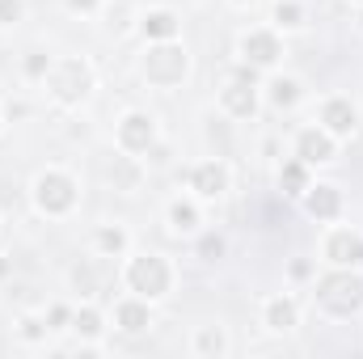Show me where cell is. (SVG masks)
<instances>
[{
  "label": "cell",
  "instance_id": "obj_1",
  "mask_svg": "<svg viewBox=\"0 0 363 359\" xmlns=\"http://www.w3.org/2000/svg\"><path fill=\"white\" fill-rule=\"evenodd\" d=\"M313 296H317V304H321L325 313L351 317V313L363 309V275L351 270V267H334L330 275H321V279L313 283Z\"/></svg>",
  "mask_w": 363,
  "mask_h": 359
},
{
  "label": "cell",
  "instance_id": "obj_2",
  "mask_svg": "<svg viewBox=\"0 0 363 359\" xmlns=\"http://www.w3.org/2000/svg\"><path fill=\"white\" fill-rule=\"evenodd\" d=\"M186 72H190V60H186V51H182L174 38L148 47V55H144V81H148V85L174 89V85L186 81Z\"/></svg>",
  "mask_w": 363,
  "mask_h": 359
},
{
  "label": "cell",
  "instance_id": "obj_3",
  "mask_svg": "<svg viewBox=\"0 0 363 359\" xmlns=\"http://www.w3.org/2000/svg\"><path fill=\"white\" fill-rule=\"evenodd\" d=\"M169 283H174V270H169V263H165L161 254H140V258L127 263V287H131L135 296H144V300L165 296Z\"/></svg>",
  "mask_w": 363,
  "mask_h": 359
},
{
  "label": "cell",
  "instance_id": "obj_4",
  "mask_svg": "<svg viewBox=\"0 0 363 359\" xmlns=\"http://www.w3.org/2000/svg\"><path fill=\"white\" fill-rule=\"evenodd\" d=\"M47 85H51V93H55L64 106H77V101H85V93L93 89V72H89L85 60H60V64H51Z\"/></svg>",
  "mask_w": 363,
  "mask_h": 359
},
{
  "label": "cell",
  "instance_id": "obj_5",
  "mask_svg": "<svg viewBox=\"0 0 363 359\" xmlns=\"http://www.w3.org/2000/svg\"><path fill=\"white\" fill-rule=\"evenodd\" d=\"M34 203H38L47 216H64V211H72V203H77V182L68 178L64 170H47V174L34 178Z\"/></svg>",
  "mask_w": 363,
  "mask_h": 359
},
{
  "label": "cell",
  "instance_id": "obj_6",
  "mask_svg": "<svg viewBox=\"0 0 363 359\" xmlns=\"http://www.w3.org/2000/svg\"><path fill=\"white\" fill-rule=\"evenodd\" d=\"M279 55H283V43H279L274 30H250V34H241V60L245 64L271 68V64H279Z\"/></svg>",
  "mask_w": 363,
  "mask_h": 359
},
{
  "label": "cell",
  "instance_id": "obj_7",
  "mask_svg": "<svg viewBox=\"0 0 363 359\" xmlns=\"http://www.w3.org/2000/svg\"><path fill=\"white\" fill-rule=\"evenodd\" d=\"M152 140H157V123H152V114L131 110V114L118 123V144H123V153H148Z\"/></svg>",
  "mask_w": 363,
  "mask_h": 359
},
{
  "label": "cell",
  "instance_id": "obj_8",
  "mask_svg": "<svg viewBox=\"0 0 363 359\" xmlns=\"http://www.w3.org/2000/svg\"><path fill=\"white\" fill-rule=\"evenodd\" d=\"M296 157H300L304 165H325V161H334V136H330L325 127H304V131L296 136Z\"/></svg>",
  "mask_w": 363,
  "mask_h": 359
},
{
  "label": "cell",
  "instance_id": "obj_9",
  "mask_svg": "<svg viewBox=\"0 0 363 359\" xmlns=\"http://www.w3.org/2000/svg\"><path fill=\"white\" fill-rule=\"evenodd\" d=\"M321 127L338 140V136H351L355 127H359V110H355V101L351 97H330L325 106H321Z\"/></svg>",
  "mask_w": 363,
  "mask_h": 359
},
{
  "label": "cell",
  "instance_id": "obj_10",
  "mask_svg": "<svg viewBox=\"0 0 363 359\" xmlns=\"http://www.w3.org/2000/svg\"><path fill=\"white\" fill-rule=\"evenodd\" d=\"M304 211L313 216V220H338V211H342V190L338 186H330V182H308V190H304Z\"/></svg>",
  "mask_w": 363,
  "mask_h": 359
},
{
  "label": "cell",
  "instance_id": "obj_11",
  "mask_svg": "<svg viewBox=\"0 0 363 359\" xmlns=\"http://www.w3.org/2000/svg\"><path fill=\"white\" fill-rule=\"evenodd\" d=\"M325 258L334 267H355V263H363V237L351 233V228H334L325 237Z\"/></svg>",
  "mask_w": 363,
  "mask_h": 359
},
{
  "label": "cell",
  "instance_id": "obj_12",
  "mask_svg": "<svg viewBox=\"0 0 363 359\" xmlns=\"http://www.w3.org/2000/svg\"><path fill=\"white\" fill-rule=\"evenodd\" d=\"M220 101H224V110L233 114V118H250L254 110H258V93H254V81H245V77H233L224 93H220Z\"/></svg>",
  "mask_w": 363,
  "mask_h": 359
},
{
  "label": "cell",
  "instance_id": "obj_13",
  "mask_svg": "<svg viewBox=\"0 0 363 359\" xmlns=\"http://www.w3.org/2000/svg\"><path fill=\"white\" fill-rule=\"evenodd\" d=\"M190 186H194L203 199H220V194L228 190V170H224L220 161H203V165L190 170Z\"/></svg>",
  "mask_w": 363,
  "mask_h": 359
},
{
  "label": "cell",
  "instance_id": "obj_14",
  "mask_svg": "<svg viewBox=\"0 0 363 359\" xmlns=\"http://www.w3.org/2000/svg\"><path fill=\"white\" fill-rule=\"evenodd\" d=\"M114 321H118V330H123V334H144V330L152 326L148 300H144V296H135V300H118V309H114Z\"/></svg>",
  "mask_w": 363,
  "mask_h": 359
},
{
  "label": "cell",
  "instance_id": "obj_15",
  "mask_svg": "<svg viewBox=\"0 0 363 359\" xmlns=\"http://www.w3.org/2000/svg\"><path fill=\"white\" fill-rule=\"evenodd\" d=\"M267 326L279 330V334L296 330V326H300V304H296L291 296H274V300H267Z\"/></svg>",
  "mask_w": 363,
  "mask_h": 359
},
{
  "label": "cell",
  "instance_id": "obj_16",
  "mask_svg": "<svg viewBox=\"0 0 363 359\" xmlns=\"http://www.w3.org/2000/svg\"><path fill=\"white\" fill-rule=\"evenodd\" d=\"M140 30H144V38L165 43V38H178V17H174L169 9H152V13H144Z\"/></svg>",
  "mask_w": 363,
  "mask_h": 359
},
{
  "label": "cell",
  "instance_id": "obj_17",
  "mask_svg": "<svg viewBox=\"0 0 363 359\" xmlns=\"http://www.w3.org/2000/svg\"><path fill=\"white\" fill-rule=\"evenodd\" d=\"M279 186H283V194H304L308 190V165L296 157V161H287L283 170H279Z\"/></svg>",
  "mask_w": 363,
  "mask_h": 359
},
{
  "label": "cell",
  "instance_id": "obj_18",
  "mask_svg": "<svg viewBox=\"0 0 363 359\" xmlns=\"http://www.w3.org/2000/svg\"><path fill=\"white\" fill-rule=\"evenodd\" d=\"M300 97H304L300 81H291V77H279V81H271V106H274V110H291Z\"/></svg>",
  "mask_w": 363,
  "mask_h": 359
},
{
  "label": "cell",
  "instance_id": "obj_19",
  "mask_svg": "<svg viewBox=\"0 0 363 359\" xmlns=\"http://www.w3.org/2000/svg\"><path fill=\"white\" fill-rule=\"evenodd\" d=\"M169 224H174L178 233H194V228H199V207H194L190 199H174V203H169Z\"/></svg>",
  "mask_w": 363,
  "mask_h": 359
},
{
  "label": "cell",
  "instance_id": "obj_20",
  "mask_svg": "<svg viewBox=\"0 0 363 359\" xmlns=\"http://www.w3.org/2000/svg\"><path fill=\"white\" fill-rule=\"evenodd\" d=\"M97 250H101V254H123V250H127V233H123L118 224H101V228H97Z\"/></svg>",
  "mask_w": 363,
  "mask_h": 359
},
{
  "label": "cell",
  "instance_id": "obj_21",
  "mask_svg": "<svg viewBox=\"0 0 363 359\" xmlns=\"http://www.w3.org/2000/svg\"><path fill=\"white\" fill-rule=\"evenodd\" d=\"M72 330H77L81 338H97V334H101V313L89 309V304L77 309V313H72Z\"/></svg>",
  "mask_w": 363,
  "mask_h": 359
},
{
  "label": "cell",
  "instance_id": "obj_22",
  "mask_svg": "<svg viewBox=\"0 0 363 359\" xmlns=\"http://www.w3.org/2000/svg\"><path fill=\"white\" fill-rule=\"evenodd\" d=\"M274 21H279L283 30L304 26V4H300V0H279V4H274Z\"/></svg>",
  "mask_w": 363,
  "mask_h": 359
},
{
  "label": "cell",
  "instance_id": "obj_23",
  "mask_svg": "<svg viewBox=\"0 0 363 359\" xmlns=\"http://www.w3.org/2000/svg\"><path fill=\"white\" fill-rule=\"evenodd\" d=\"M194 351H199V355H224V334H220L216 326H203L199 338H194Z\"/></svg>",
  "mask_w": 363,
  "mask_h": 359
},
{
  "label": "cell",
  "instance_id": "obj_24",
  "mask_svg": "<svg viewBox=\"0 0 363 359\" xmlns=\"http://www.w3.org/2000/svg\"><path fill=\"white\" fill-rule=\"evenodd\" d=\"M199 258H207V263L224 258V237H220V233H203V237H199Z\"/></svg>",
  "mask_w": 363,
  "mask_h": 359
},
{
  "label": "cell",
  "instance_id": "obj_25",
  "mask_svg": "<svg viewBox=\"0 0 363 359\" xmlns=\"http://www.w3.org/2000/svg\"><path fill=\"white\" fill-rule=\"evenodd\" d=\"M47 72H51V55L30 51V60H26V77H47Z\"/></svg>",
  "mask_w": 363,
  "mask_h": 359
},
{
  "label": "cell",
  "instance_id": "obj_26",
  "mask_svg": "<svg viewBox=\"0 0 363 359\" xmlns=\"http://www.w3.org/2000/svg\"><path fill=\"white\" fill-rule=\"evenodd\" d=\"M68 321H72V309L68 304H51L47 309V326L51 330H68Z\"/></svg>",
  "mask_w": 363,
  "mask_h": 359
},
{
  "label": "cell",
  "instance_id": "obj_27",
  "mask_svg": "<svg viewBox=\"0 0 363 359\" xmlns=\"http://www.w3.org/2000/svg\"><path fill=\"white\" fill-rule=\"evenodd\" d=\"M47 330H51V326H43L38 317H21V338L38 343V338H47Z\"/></svg>",
  "mask_w": 363,
  "mask_h": 359
},
{
  "label": "cell",
  "instance_id": "obj_28",
  "mask_svg": "<svg viewBox=\"0 0 363 359\" xmlns=\"http://www.w3.org/2000/svg\"><path fill=\"white\" fill-rule=\"evenodd\" d=\"M21 21V0H0V26Z\"/></svg>",
  "mask_w": 363,
  "mask_h": 359
},
{
  "label": "cell",
  "instance_id": "obj_29",
  "mask_svg": "<svg viewBox=\"0 0 363 359\" xmlns=\"http://www.w3.org/2000/svg\"><path fill=\"white\" fill-rule=\"evenodd\" d=\"M64 4H68L72 13H97V4H101V0H64Z\"/></svg>",
  "mask_w": 363,
  "mask_h": 359
},
{
  "label": "cell",
  "instance_id": "obj_30",
  "mask_svg": "<svg viewBox=\"0 0 363 359\" xmlns=\"http://www.w3.org/2000/svg\"><path fill=\"white\" fill-rule=\"evenodd\" d=\"M291 279H313V263L296 258V263H291Z\"/></svg>",
  "mask_w": 363,
  "mask_h": 359
},
{
  "label": "cell",
  "instance_id": "obj_31",
  "mask_svg": "<svg viewBox=\"0 0 363 359\" xmlns=\"http://www.w3.org/2000/svg\"><path fill=\"white\" fill-rule=\"evenodd\" d=\"M0 275H9V263H4V254H0Z\"/></svg>",
  "mask_w": 363,
  "mask_h": 359
},
{
  "label": "cell",
  "instance_id": "obj_32",
  "mask_svg": "<svg viewBox=\"0 0 363 359\" xmlns=\"http://www.w3.org/2000/svg\"><path fill=\"white\" fill-rule=\"evenodd\" d=\"M233 4H250V0H233Z\"/></svg>",
  "mask_w": 363,
  "mask_h": 359
},
{
  "label": "cell",
  "instance_id": "obj_33",
  "mask_svg": "<svg viewBox=\"0 0 363 359\" xmlns=\"http://www.w3.org/2000/svg\"><path fill=\"white\" fill-rule=\"evenodd\" d=\"M359 4H363V0H359Z\"/></svg>",
  "mask_w": 363,
  "mask_h": 359
}]
</instances>
